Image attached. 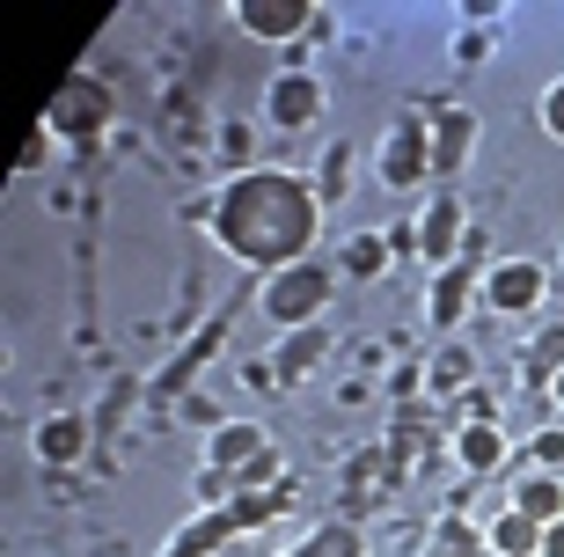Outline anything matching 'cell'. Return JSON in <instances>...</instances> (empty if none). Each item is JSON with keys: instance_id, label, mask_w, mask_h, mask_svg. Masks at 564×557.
Returning <instances> with one entry per match:
<instances>
[{"instance_id": "obj_13", "label": "cell", "mask_w": 564, "mask_h": 557, "mask_svg": "<svg viewBox=\"0 0 564 557\" xmlns=\"http://www.w3.org/2000/svg\"><path fill=\"white\" fill-rule=\"evenodd\" d=\"M213 352H220V323H206V331H198V345H184V352H176V360H169L162 374H154V396H176V389H191V374L206 367Z\"/></svg>"}, {"instance_id": "obj_5", "label": "cell", "mask_w": 564, "mask_h": 557, "mask_svg": "<svg viewBox=\"0 0 564 557\" xmlns=\"http://www.w3.org/2000/svg\"><path fill=\"white\" fill-rule=\"evenodd\" d=\"M484 293H491V309L528 315L535 301H543V265H528V257H506V265L484 271Z\"/></svg>"}, {"instance_id": "obj_28", "label": "cell", "mask_w": 564, "mask_h": 557, "mask_svg": "<svg viewBox=\"0 0 564 557\" xmlns=\"http://www.w3.org/2000/svg\"><path fill=\"white\" fill-rule=\"evenodd\" d=\"M550 389H557V404H564V367H557V374H550Z\"/></svg>"}, {"instance_id": "obj_9", "label": "cell", "mask_w": 564, "mask_h": 557, "mask_svg": "<svg viewBox=\"0 0 564 557\" xmlns=\"http://www.w3.org/2000/svg\"><path fill=\"white\" fill-rule=\"evenodd\" d=\"M469 140H477V118H469V110H440V125H433V176H455V169L469 162Z\"/></svg>"}, {"instance_id": "obj_21", "label": "cell", "mask_w": 564, "mask_h": 557, "mask_svg": "<svg viewBox=\"0 0 564 557\" xmlns=\"http://www.w3.org/2000/svg\"><path fill=\"white\" fill-rule=\"evenodd\" d=\"M469 382V352H440V367H433V389H462Z\"/></svg>"}, {"instance_id": "obj_3", "label": "cell", "mask_w": 564, "mask_h": 557, "mask_svg": "<svg viewBox=\"0 0 564 557\" xmlns=\"http://www.w3.org/2000/svg\"><path fill=\"white\" fill-rule=\"evenodd\" d=\"M44 125H52L59 140L88 147V140H96V132L110 125V88L96 82V74H66V88L52 96V110H44Z\"/></svg>"}, {"instance_id": "obj_10", "label": "cell", "mask_w": 564, "mask_h": 557, "mask_svg": "<svg viewBox=\"0 0 564 557\" xmlns=\"http://www.w3.org/2000/svg\"><path fill=\"white\" fill-rule=\"evenodd\" d=\"M323 352H330V331H323V323H301V331H286V345H279V360H272L279 389H286V382H301V374H308Z\"/></svg>"}, {"instance_id": "obj_6", "label": "cell", "mask_w": 564, "mask_h": 557, "mask_svg": "<svg viewBox=\"0 0 564 557\" xmlns=\"http://www.w3.org/2000/svg\"><path fill=\"white\" fill-rule=\"evenodd\" d=\"M315 15H323V8H308V0H242V8H235V22H242L250 38H293V30H315Z\"/></svg>"}, {"instance_id": "obj_1", "label": "cell", "mask_w": 564, "mask_h": 557, "mask_svg": "<svg viewBox=\"0 0 564 557\" xmlns=\"http://www.w3.org/2000/svg\"><path fill=\"white\" fill-rule=\"evenodd\" d=\"M315 221H323V206H315V191L301 184V176H279V169H250V176H235L228 191H220V206H213V227H220V243L242 257V265H301L315 243Z\"/></svg>"}, {"instance_id": "obj_18", "label": "cell", "mask_w": 564, "mask_h": 557, "mask_svg": "<svg viewBox=\"0 0 564 557\" xmlns=\"http://www.w3.org/2000/svg\"><path fill=\"white\" fill-rule=\"evenodd\" d=\"M477 550H484V536H477L462 514H447V521L433 528V543H425V557H477Z\"/></svg>"}, {"instance_id": "obj_26", "label": "cell", "mask_w": 564, "mask_h": 557, "mask_svg": "<svg viewBox=\"0 0 564 557\" xmlns=\"http://www.w3.org/2000/svg\"><path fill=\"white\" fill-rule=\"evenodd\" d=\"M198 492H206V499H228L235 476H228V470H206V476H198Z\"/></svg>"}, {"instance_id": "obj_4", "label": "cell", "mask_w": 564, "mask_h": 557, "mask_svg": "<svg viewBox=\"0 0 564 557\" xmlns=\"http://www.w3.org/2000/svg\"><path fill=\"white\" fill-rule=\"evenodd\" d=\"M419 176H433V125L403 118L397 132H389V147H381V184H419Z\"/></svg>"}, {"instance_id": "obj_24", "label": "cell", "mask_w": 564, "mask_h": 557, "mask_svg": "<svg viewBox=\"0 0 564 557\" xmlns=\"http://www.w3.org/2000/svg\"><path fill=\"white\" fill-rule=\"evenodd\" d=\"M535 470H564V433H557V426L535 433Z\"/></svg>"}, {"instance_id": "obj_17", "label": "cell", "mask_w": 564, "mask_h": 557, "mask_svg": "<svg viewBox=\"0 0 564 557\" xmlns=\"http://www.w3.org/2000/svg\"><path fill=\"white\" fill-rule=\"evenodd\" d=\"M455 454H462V470H499L506 440H499V426H491V418H469V426H462V440H455Z\"/></svg>"}, {"instance_id": "obj_20", "label": "cell", "mask_w": 564, "mask_h": 557, "mask_svg": "<svg viewBox=\"0 0 564 557\" xmlns=\"http://www.w3.org/2000/svg\"><path fill=\"white\" fill-rule=\"evenodd\" d=\"M44 154H52V125H37V132H22V147H15V169H44Z\"/></svg>"}, {"instance_id": "obj_2", "label": "cell", "mask_w": 564, "mask_h": 557, "mask_svg": "<svg viewBox=\"0 0 564 557\" xmlns=\"http://www.w3.org/2000/svg\"><path fill=\"white\" fill-rule=\"evenodd\" d=\"M323 301H330V265H286L264 279V315L272 323H286V331H301V323H315L323 315Z\"/></svg>"}, {"instance_id": "obj_27", "label": "cell", "mask_w": 564, "mask_h": 557, "mask_svg": "<svg viewBox=\"0 0 564 557\" xmlns=\"http://www.w3.org/2000/svg\"><path fill=\"white\" fill-rule=\"evenodd\" d=\"M543 557H564V521H550V528H543Z\"/></svg>"}, {"instance_id": "obj_25", "label": "cell", "mask_w": 564, "mask_h": 557, "mask_svg": "<svg viewBox=\"0 0 564 557\" xmlns=\"http://www.w3.org/2000/svg\"><path fill=\"white\" fill-rule=\"evenodd\" d=\"M543 125H550V140H564V82H550V96H543Z\"/></svg>"}, {"instance_id": "obj_22", "label": "cell", "mask_w": 564, "mask_h": 557, "mask_svg": "<svg viewBox=\"0 0 564 557\" xmlns=\"http://www.w3.org/2000/svg\"><path fill=\"white\" fill-rule=\"evenodd\" d=\"M345 265H352V271H367V279H375V271L389 265V249H381V243H367V235H359V243L345 249Z\"/></svg>"}, {"instance_id": "obj_19", "label": "cell", "mask_w": 564, "mask_h": 557, "mask_svg": "<svg viewBox=\"0 0 564 557\" xmlns=\"http://www.w3.org/2000/svg\"><path fill=\"white\" fill-rule=\"evenodd\" d=\"M286 557H359V528L352 521H330V528H315L301 550H286Z\"/></svg>"}, {"instance_id": "obj_11", "label": "cell", "mask_w": 564, "mask_h": 557, "mask_svg": "<svg viewBox=\"0 0 564 557\" xmlns=\"http://www.w3.org/2000/svg\"><path fill=\"white\" fill-rule=\"evenodd\" d=\"M419 249H425V265H455V249H462V206L455 199H440L419 221Z\"/></svg>"}, {"instance_id": "obj_8", "label": "cell", "mask_w": 564, "mask_h": 557, "mask_svg": "<svg viewBox=\"0 0 564 557\" xmlns=\"http://www.w3.org/2000/svg\"><path fill=\"white\" fill-rule=\"evenodd\" d=\"M469 293H477V265H440V279H433V331H455L462 323V309H469Z\"/></svg>"}, {"instance_id": "obj_15", "label": "cell", "mask_w": 564, "mask_h": 557, "mask_svg": "<svg viewBox=\"0 0 564 557\" xmlns=\"http://www.w3.org/2000/svg\"><path fill=\"white\" fill-rule=\"evenodd\" d=\"M491 550L499 557H543V521H528L521 506H506V514L491 521Z\"/></svg>"}, {"instance_id": "obj_12", "label": "cell", "mask_w": 564, "mask_h": 557, "mask_svg": "<svg viewBox=\"0 0 564 557\" xmlns=\"http://www.w3.org/2000/svg\"><path fill=\"white\" fill-rule=\"evenodd\" d=\"M257 454H272V433H264V426H220V433H213V470H250Z\"/></svg>"}, {"instance_id": "obj_7", "label": "cell", "mask_w": 564, "mask_h": 557, "mask_svg": "<svg viewBox=\"0 0 564 557\" xmlns=\"http://www.w3.org/2000/svg\"><path fill=\"white\" fill-rule=\"evenodd\" d=\"M264 110H272V125H315L323 118V88H315V74H279L272 96H264Z\"/></svg>"}, {"instance_id": "obj_14", "label": "cell", "mask_w": 564, "mask_h": 557, "mask_svg": "<svg viewBox=\"0 0 564 557\" xmlns=\"http://www.w3.org/2000/svg\"><path fill=\"white\" fill-rule=\"evenodd\" d=\"M37 454L52 462V470L82 462V454H88V426H82V418H44V426H37Z\"/></svg>"}, {"instance_id": "obj_16", "label": "cell", "mask_w": 564, "mask_h": 557, "mask_svg": "<svg viewBox=\"0 0 564 557\" xmlns=\"http://www.w3.org/2000/svg\"><path fill=\"white\" fill-rule=\"evenodd\" d=\"M513 506H521L528 521H564V484H557V470H535V476H521V492H513Z\"/></svg>"}, {"instance_id": "obj_23", "label": "cell", "mask_w": 564, "mask_h": 557, "mask_svg": "<svg viewBox=\"0 0 564 557\" xmlns=\"http://www.w3.org/2000/svg\"><path fill=\"white\" fill-rule=\"evenodd\" d=\"M535 367H543V374H557V367H564V323L535 338Z\"/></svg>"}]
</instances>
